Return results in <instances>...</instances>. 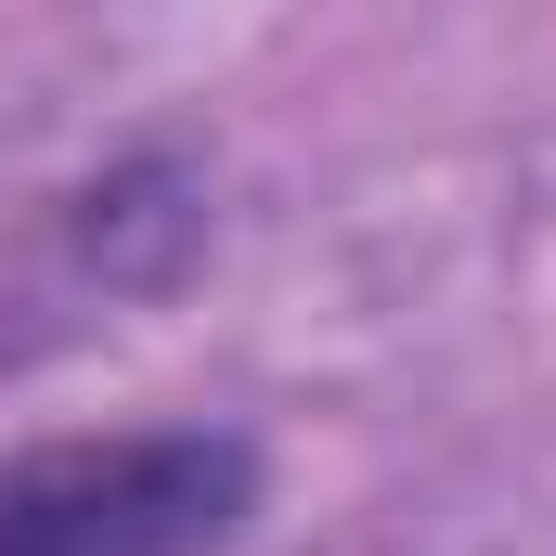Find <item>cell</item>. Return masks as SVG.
<instances>
[{"label": "cell", "instance_id": "cell-1", "mask_svg": "<svg viewBox=\"0 0 556 556\" xmlns=\"http://www.w3.org/2000/svg\"><path fill=\"white\" fill-rule=\"evenodd\" d=\"M260 518L233 427H91L0 453V556H220Z\"/></svg>", "mask_w": 556, "mask_h": 556}]
</instances>
